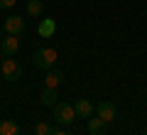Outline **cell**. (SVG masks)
Listing matches in <instances>:
<instances>
[{
  "mask_svg": "<svg viewBox=\"0 0 147 135\" xmlns=\"http://www.w3.org/2000/svg\"><path fill=\"white\" fill-rule=\"evenodd\" d=\"M17 0H0V10H10V7H15Z\"/></svg>",
  "mask_w": 147,
  "mask_h": 135,
  "instance_id": "15",
  "label": "cell"
},
{
  "mask_svg": "<svg viewBox=\"0 0 147 135\" xmlns=\"http://www.w3.org/2000/svg\"><path fill=\"white\" fill-rule=\"evenodd\" d=\"M96 115H98V118H103L105 123H110V120H115L118 111H115V106L110 103V101H100V103L96 106Z\"/></svg>",
  "mask_w": 147,
  "mask_h": 135,
  "instance_id": "5",
  "label": "cell"
},
{
  "mask_svg": "<svg viewBox=\"0 0 147 135\" xmlns=\"http://www.w3.org/2000/svg\"><path fill=\"white\" fill-rule=\"evenodd\" d=\"M74 111H76V115H81V118H91V115H93V103H91L88 98H79L74 103Z\"/></svg>",
  "mask_w": 147,
  "mask_h": 135,
  "instance_id": "7",
  "label": "cell"
},
{
  "mask_svg": "<svg viewBox=\"0 0 147 135\" xmlns=\"http://www.w3.org/2000/svg\"><path fill=\"white\" fill-rule=\"evenodd\" d=\"M54 30H57V22L49 17V20H42V22H39V27H37V35H39V37H52Z\"/></svg>",
  "mask_w": 147,
  "mask_h": 135,
  "instance_id": "9",
  "label": "cell"
},
{
  "mask_svg": "<svg viewBox=\"0 0 147 135\" xmlns=\"http://www.w3.org/2000/svg\"><path fill=\"white\" fill-rule=\"evenodd\" d=\"M52 135H71V133H66V130H57V128H54V133Z\"/></svg>",
  "mask_w": 147,
  "mask_h": 135,
  "instance_id": "16",
  "label": "cell"
},
{
  "mask_svg": "<svg viewBox=\"0 0 147 135\" xmlns=\"http://www.w3.org/2000/svg\"><path fill=\"white\" fill-rule=\"evenodd\" d=\"M0 71H3V79H7V81H17V79L22 76V66L15 62L12 57L3 59V64H0Z\"/></svg>",
  "mask_w": 147,
  "mask_h": 135,
  "instance_id": "2",
  "label": "cell"
},
{
  "mask_svg": "<svg viewBox=\"0 0 147 135\" xmlns=\"http://www.w3.org/2000/svg\"><path fill=\"white\" fill-rule=\"evenodd\" d=\"M0 135H20L15 120H0Z\"/></svg>",
  "mask_w": 147,
  "mask_h": 135,
  "instance_id": "11",
  "label": "cell"
},
{
  "mask_svg": "<svg viewBox=\"0 0 147 135\" xmlns=\"http://www.w3.org/2000/svg\"><path fill=\"white\" fill-rule=\"evenodd\" d=\"M61 81H64V74L59 71V69H54V71H49L47 76H44V83H47V88H57Z\"/></svg>",
  "mask_w": 147,
  "mask_h": 135,
  "instance_id": "10",
  "label": "cell"
},
{
  "mask_svg": "<svg viewBox=\"0 0 147 135\" xmlns=\"http://www.w3.org/2000/svg\"><path fill=\"white\" fill-rule=\"evenodd\" d=\"M17 49H20V39H17V35H7L5 39L0 42V54H3V57H15Z\"/></svg>",
  "mask_w": 147,
  "mask_h": 135,
  "instance_id": "4",
  "label": "cell"
},
{
  "mask_svg": "<svg viewBox=\"0 0 147 135\" xmlns=\"http://www.w3.org/2000/svg\"><path fill=\"white\" fill-rule=\"evenodd\" d=\"M105 130H108V123H105L103 118H98V115H91L88 118V133L91 135H105Z\"/></svg>",
  "mask_w": 147,
  "mask_h": 135,
  "instance_id": "8",
  "label": "cell"
},
{
  "mask_svg": "<svg viewBox=\"0 0 147 135\" xmlns=\"http://www.w3.org/2000/svg\"><path fill=\"white\" fill-rule=\"evenodd\" d=\"M42 103H44V106H57V103H59L57 88H44V91H42Z\"/></svg>",
  "mask_w": 147,
  "mask_h": 135,
  "instance_id": "12",
  "label": "cell"
},
{
  "mask_svg": "<svg viewBox=\"0 0 147 135\" xmlns=\"http://www.w3.org/2000/svg\"><path fill=\"white\" fill-rule=\"evenodd\" d=\"M54 118H57V123L69 125V123H74V118H76V111H74L71 103H57L54 106Z\"/></svg>",
  "mask_w": 147,
  "mask_h": 135,
  "instance_id": "3",
  "label": "cell"
},
{
  "mask_svg": "<svg viewBox=\"0 0 147 135\" xmlns=\"http://www.w3.org/2000/svg\"><path fill=\"white\" fill-rule=\"evenodd\" d=\"M54 62H57V49H52V47L37 49L34 57H32V64H34L37 69H52Z\"/></svg>",
  "mask_w": 147,
  "mask_h": 135,
  "instance_id": "1",
  "label": "cell"
},
{
  "mask_svg": "<svg viewBox=\"0 0 147 135\" xmlns=\"http://www.w3.org/2000/svg\"><path fill=\"white\" fill-rule=\"evenodd\" d=\"M145 135H147V128H145Z\"/></svg>",
  "mask_w": 147,
  "mask_h": 135,
  "instance_id": "17",
  "label": "cell"
},
{
  "mask_svg": "<svg viewBox=\"0 0 147 135\" xmlns=\"http://www.w3.org/2000/svg\"><path fill=\"white\" fill-rule=\"evenodd\" d=\"M22 30H25V20H22L20 15L5 17V32H7V35H20Z\"/></svg>",
  "mask_w": 147,
  "mask_h": 135,
  "instance_id": "6",
  "label": "cell"
},
{
  "mask_svg": "<svg viewBox=\"0 0 147 135\" xmlns=\"http://www.w3.org/2000/svg\"><path fill=\"white\" fill-rule=\"evenodd\" d=\"M52 133H54V128L49 123H44V120L34 125V135H52Z\"/></svg>",
  "mask_w": 147,
  "mask_h": 135,
  "instance_id": "14",
  "label": "cell"
},
{
  "mask_svg": "<svg viewBox=\"0 0 147 135\" xmlns=\"http://www.w3.org/2000/svg\"><path fill=\"white\" fill-rule=\"evenodd\" d=\"M42 10H44L42 0H30V3H27V12H30V15H42Z\"/></svg>",
  "mask_w": 147,
  "mask_h": 135,
  "instance_id": "13",
  "label": "cell"
}]
</instances>
